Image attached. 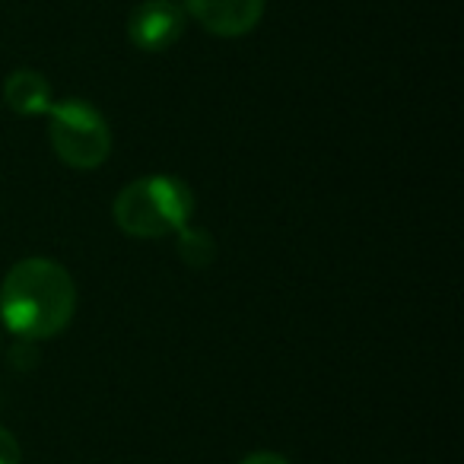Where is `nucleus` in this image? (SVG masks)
Returning a JSON list of instances; mask_svg holds the SVG:
<instances>
[{
	"label": "nucleus",
	"instance_id": "nucleus-7",
	"mask_svg": "<svg viewBox=\"0 0 464 464\" xmlns=\"http://www.w3.org/2000/svg\"><path fill=\"white\" fill-rule=\"evenodd\" d=\"M179 255L185 265L191 267H207L217 255L213 248V239L204 229H191V226H181L179 229Z\"/></svg>",
	"mask_w": 464,
	"mask_h": 464
},
{
	"label": "nucleus",
	"instance_id": "nucleus-1",
	"mask_svg": "<svg viewBox=\"0 0 464 464\" xmlns=\"http://www.w3.org/2000/svg\"><path fill=\"white\" fill-rule=\"evenodd\" d=\"M77 309L73 277L48 258H23L0 284V318L23 341H48L71 324Z\"/></svg>",
	"mask_w": 464,
	"mask_h": 464
},
{
	"label": "nucleus",
	"instance_id": "nucleus-6",
	"mask_svg": "<svg viewBox=\"0 0 464 464\" xmlns=\"http://www.w3.org/2000/svg\"><path fill=\"white\" fill-rule=\"evenodd\" d=\"M4 102L16 115H26V118L45 115L52 109V83L39 71L20 67V71H14L4 80Z\"/></svg>",
	"mask_w": 464,
	"mask_h": 464
},
{
	"label": "nucleus",
	"instance_id": "nucleus-4",
	"mask_svg": "<svg viewBox=\"0 0 464 464\" xmlns=\"http://www.w3.org/2000/svg\"><path fill=\"white\" fill-rule=\"evenodd\" d=\"M185 29V7L175 0H143L128 20V39L140 52H166Z\"/></svg>",
	"mask_w": 464,
	"mask_h": 464
},
{
	"label": "nucleus",
	"instance_id": "nucleus-8",
	"mask_svg": "<svg viewBox=\"0 0 464 464\" xmlns=\"http://www.w3.org/2000/svg\"><path fill=\"white\" fill-rule=\"evenodd\" d=\"M20 461H23L20 442H16L14 432L0 426V464H20Z\"/></svg>",
	"mask_w": 464,
	"mask_h": 464
},
{
	"label": "nucleus",
	"instance_id": "nucleus-3",
	"mask_svg": "<svg viewBox=\"0 0 464 464\" xmlns=\"http://www.w3.org/2000/svg\"><path fill=\"white\" fill-rule=\"evenodd\" d=\"M48 115V140L61 162L73 169H96L111 153L109 121L96 105L83 99H61L52 102Z\"/></svg>",
	"mask_w": 464,
	"mask_h": 464
},
{
	"label": "nucleus",
	"instance_id": "nucleus-2",
	"mask_svg": "<svg viewBox=\"0 0 464 464\" xmlns=\"http://www.w3.org/2000/svg\"><path fill=\"white\" fill-rule=\"evenodd\" d=\"M194 194L175 175H143L115 198V223L134 239H160L188 226Z\"/></svg>",
	"mask_w": 464,
	"mask_h": 464
},
{
	"label": "nucleus",
	"instance_id": "nucleus-9",
	"mask_svg": "<svg viewBox=\"0 0 464 464\" xmlns=\"http://www.w3.org/2000/svg\"><path fill=\"white\" fill-rule=\"evenodd\" d=\"M239 464H290V461H286L284 455H277V451H252V455Z\"/></svg>",
	"mask_w": 464,
	"mask_h": 464
},
{
	"label": "nucleus",
	"instance_id": "nucleus-5",
	"mask_svg": "<svg viewBox=\"0 0 464 464\" xmlns=\"http://www.w3.org/2000/svg\"><path fill=\"white\" fill-rule=\"evenodd\" d=\"M185 10L213 35L236 39L258 26L265 0H185Z\"/></svg>",
	"mask_w": 464,
	"mask_h": 464
}]
</instances>
